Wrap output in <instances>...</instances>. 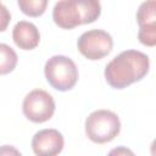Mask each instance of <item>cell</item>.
Instances as JSON below:
<instances>
[{"mask_svg": "<svg viewBox=\"0 0 156 156\" xmlns=\"http://www.w3.org/2000/svg\"><path fill=\"white\" fill-rule=\"evenodd\" d=\"M121 130L118 116L110 110H96L85 121V133L96 144H105L113 140Z\"/></svg>", "mask_w": 156, "mask_h": 156, "instance_id": "obj_3", "label": "cell"}, {"mask_svg": "<svg viewBox=\"0 0 156 156\" xmlns=\"http://www.w3.org/2000/svg\"><path fill=\"white\" fill-rule=\"evenodd\" d=\"M20 10L29 16V17H39L41 16L46 7L49 0H17Z\"/></svg>", "mask_w": 156, "mask_h": 156, "instance_id": "obj_11", "label": "cell"}, {"mask_svg": "<svg viewBox=\"0 0 156 156\" xmlns=\"http://www.w3.org/2000/svg\"><path fill=\"white\" fill-rule=\"evenodd\" d=\"M150 61L146 54L126 50L113 57L105 68V79L115 89H124L141 80L149 72Z\"/></svg>", "mask_w": 156, "mask_h": 156, "instance_id": "obj_1", "label": "cell"}, {"mask_svg": "<svg viewBox=\"0 0 156 156\" xmlns=\"http://www.w3.org/2000/svg\"><path fill=\"white\" fill-rule=\"evenodd\" d=\"M100 13L99 0H60L52 10V20L62 29H73L95 22Z\"/></svg>", "mask_w": 156, "mask_h": 156, "instance_id": "obj_2", "label": "cell"}, {"mask_svg": "<svg viewBox=\"0 0 156 156\" xmlns=\"http://www.w3.org/2000/svg\"><path fill=\"white\" fill-rule=\"evenodd\" d=\"M44 73L49 84L60 91L71 90L78 80V68L76 63L63 55L50 57L45 63Z\"/></svg>", "mask_w": 156, "mask_h": 156, "instance_id": "obj_4", "label": "cell"}, {"mask_svg": "<svg viewBox=\"0 0 156 156\" xmlns=\"http://www.w3.org/2000/svg\"><path fill=\"white\" fill-rule=\"evenodd\" d=\"M12 39L15 44L22 50H33L40 41V34L38 28L27 21H20L16 23L12 30Z\"/></svg>", "mask_w": 156, "mask_h": 156, "instance_id": "obj_9", "label": "cell"}, {"mask_svg": "<svg viewBox=\"0 0 156 156\" xmlns=\"http://www.w3.org/2000/svg\"><path fill=\"white\" fill-rule=\"evenodd\" d=\"M10 21H11L10 11L0 2V32H4L7 28Z\"/></svg>", "mask_w": 156, "mask_h": 156, "instance_id": "obj_12", "label": "cell"}, {"mask_svg": "<svg viewBox=\"0 0 156 156\" xmlns=\"http://www.w3.org/2000/svg\"><path fill=\"white\" fill-rule=\"evenodd\" d=\"M18 57L16 51L7 44L0 43V76L12 72L17 65Z\"/></svg>", "mask_w": 156, "mask_h": 156, "instance_id": "obj_10", "label": "cell"}, {"mask_svg": "<svg viewBox=\"0 0 156 156\" xmlns=\"http://www.w3.org/2000/svg\"><path fill=\"white\" fill-rule=\"evenodd\" d=\"M156 0L144 1L136 12V21L139 24L138 38L143 45L155 46L156 44Z\"/></svg>", "mask_w": 156, "mask_h": 156, "instance_id": "obj_7", "label": "cell"}, {"mask_svg": "<svg viewBox=\"0 0 156 156\" xmlns=\"http://www.w3.org/2000/svg\"><path fill=\"white\" fill-rule=\"evenodd\" d=\"M23 115L34 123L49 121L55 112L54 98L43 89L32 90L26 95L22 104Z\"/></svg>", "mask_w": 156, "mask_h": 156, "instance_id": "obj_6", "label": "cell"}, {"mask_svg": "<svg viewBox=\"0 0 156 156\" xmlns=\"http://www.w3.org/2000/svg\"><path fill=\"white\" fill-rule=\"evenodd\" d=\"M112 46V37L102 29H91L84 32L77 41L79 52L91 61L101 60L107 56L111 52Z\"/></svg>", "mask_w": 156, "mask_h": 156, "instance_id": "obj_5", "label": "cell"}, {"mask_svg": "<svg viewBox=\"0 0 156 156\" xmlns=\"http://www.w3.org/2000/svg\"><path fill=\"white\" fill-rule=\"evenodd\" d=\"M63 136L56 129H41L32 139V149L38 156H55L63 149Z\"/></svg>", "mask_w": 156, "mask_h": 156, "instance_id": "obj_8", "label": "cell"}]
</instances>
